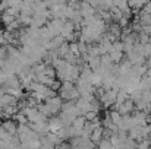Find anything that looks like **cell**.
Here are the masks:
<instances>
[{
    "label": "cell",
    "mask_w": 151,
    "mask_h": 149,
    "mask_svg": "<svg viewBox=\"0 0 151 149\" xmlns=\"http://www.w3.org/2000/svg\"><path fill=\"white\" fill-rule=\"evenodd\" d=\"M97 146L99 148H113V145H111V142H110V139H101L100 142L97 143Z\"/></svg>",
    "instance_id": "15"
},
{
    "label": "cell",
    "mask_w": 151,
    "mask_h": 149,
    "mask_svg": "<svg viewBox=\"0 0 151 149\" xmlns=\"http://www.w3.org/2000/svg\"><path fill=\"white\" fill-rule=\"evenodd\" d=\"M12 138H13V135H12L9 130H6V129L0 124V139H1V140H10Z\"/></svg>",
    "instance_id": "14"
},
{
    "label": "cell",
    "mask_w": 151,
    "mask_h": 149,
    "mask_svg": "<svg viewBox=\"0 0 151 149\" xmlns=\"http://www.w3.org/2000/svg\"><path fill=\"white\" fill-rule=\"evenodd\" d=\"M44 102L49 105V108H50V111H51V115H57V114L60 113V110H62L63 99L60 98L59 95H56V97H50V98H47Z\"/></svg>",
    "instance_id": "1"
},
{
    "label": "cell",
    "mask_w": 151,
    "mask_h": 149,
    "mask_svg": "<svg viewBox=\"0 0 151 149\" xmlns=\"http://www.w3.org/2000/svg\"><path fill=\"white\" fill-rule=\"evenodd\" d=\"M84 115H85L87 121H100V118H99V113L94 111V110H90V111L85 113Z\"/></svg>",
    "instance_id": "13"
},
{
    "label": "cell",
    "mask_w": 151,
    "mask_h": 149,
    "mask_svg": "<svg viewBox=\"0 0 151 149\" xmlns=\"http://www.w3.org/2000/svg\"><path fill=\"white\" fill-rule=\"evenodd\" d=\"M15 19H16V16H13V15H10V13H6V12L1 13V25H3V26H7V25L12 24Z\"/></svg>",
    "instance_id": "9"
},
{
    "label": "cell",
    "mask_w": 151,
    "mask_h": 149,
    "mask_svg": "<svg viewBox=\"0 0 151 149\" xmlns=\"http://www.w3.org/2000/svg\"><path fill=\"white\" fill-rule=\"evenodd\" d=\"M75 32V24L72 22V21H69V19H66L65 21V24H63V28H62V35L65 37V38H68L69 35H72Z\"/></svg>",
    "instance_id": "4"
},
{
    "label": "cell",
    "mask_w": 151,
    "mask_h": 149,
    "mask_svg": "<svg viewBox=\"0 0 151 149\" xmlns=\"http://www.w3.org/2000/svg\"><path fill=\"white\" fill-rule=\"evenodd\" d=\"M18 21L21 24V26H29L32 24V16H28V15H19L18 16Z\"/></svg>",
    "instance_id": "10"
},
{
    "label": "cell",
    "mask_w": 151,
    "mask_h": 149,
    "mask_svg": "<svg viewBox=\"0 0 151 149\" xmlns=\"http://www.w3.org/2000/svg\"><path fill=\"white\" fill-rule=\"evenodd\" d=\"M103 130H104V126L100 124V126H97V127L93 130V133H91V136H90V139H91L96 145L103 139Z\"/></svg>",
    "instance_id": "6"
},
{
    "label": "cell",
    "mask_w": 151,
    "mask_h": 149,
    "mask_svg": "<svg viewBox=\"0 0 151 149\" xmlns=\"http://www.w3.org/2000/svg\"><path fill=\"white\" fill-rule=\"evenodd\" d=\"M54 51L57 53V56H59V57H62V58H63V57H65V54L69 51V43H68V41H65L62 46H59Z\"/></svg>",
    "instance_id": "11"
},
{
    "label": "cell",
    "mask_w": 151,
    "mask_h": 149,
    "mask_svg": "<svg viewBox=\"0 0 151 149\" xmlns=\"http://www.w3.org/2000/svg\"><path fill=\"white\" fill-rule=\"evenodd\" d=\"M85 123H87L85 115H78V117H75V120L72 121V126H73V127H76V129H84Z\"/></svg>",
    "instance_id": "8"
},
{
    "label": "cell",
    "mask_w": 151,
    "mask_h": 149,
    "mask_svg": "<svg viewBox=\"0 0 151 149\" xmlns=\"http://www.w3.org/2000/svg\"><path fill=\"white\" fill-rule=\"evenodd\" d=\"M110 117H111V121H113L114 124H117V126H119V123L122 121L123 114H120V111H119V110H113V111H110Z\"/></svg>",
    "instance_id": "12"
},
{
    "label": "cell",
    "mask_w": 151,
    "mask_h": 149,
    "mask_svg": "<svg viewBox=\"0 0 151 149\" xmlns=\"http://www.w3.org/2000/svg\"><path fill=\"white\" fill-rule=\"evenodd\" d=\"M117 110L120 111V114H132L137 108H135V102H134V99L128 98V99H125V101L117 107Z\"/></svg>",
    "instance_id": "2"
},
{
    "label": "cell",
    "mask_w": 151,
    "mask_h": 149,
    "mask_svg": "<svg viewBox=\"0 0 151 149\" xmlns=\"http://www.w3.org/2000/svg\"><path fill=\"white\" fill-rule=\"evenodd\" d=\"M3 32H4V28H1V26H0V37L3 35Z\"/></svg>",
    "instance_id": "19"
},
{
    "label": "cell",
    "mask_w": 151,
    "mask_h": 149,
    "mask_svg": "<svg viewBox=\"0 0 151 149\" xmlns=\"http://www.w3.org/2000/svg\"><path fill=\"white\" fill-rule=\"evenodd\" d=\"M49 127H50V132L57 133L62 127H63V121L59 115H51L49 117Z\"/></svg>",
    "instance_id": "3"
},
{
    "label": "cell",
    "mask_w": 151,
    "mask_h": 149,
    "mask_svg": "<svg viewBox=\"0 0 151 149\" xmlns=\"http://www.w3.org/2000/svg\"><path fill=\"white\" fill-rule=\"evenodd\" d=\"M150 146H151L150 139H142V140L138 142V146L137 148H150Z\"/></svg>",
    "instance_id": "16"
},
{
    "label": "cell",
    "mask_w": 151,
    "mask_h": 149,
    "mask_svg": "<svg viewBox=\"0 0 151 149\" xmlns=\"http://www.w3.org/2000/svg\"><path fill=\"white\" fill-rule=\"evenodd\" d=\"M6 82V73L3 72V69H0V86H3Z\"/></svg>",
    "instance_id": "18"
},
{
    "label": "cell",
    "mask_w": 151,
    "mask_h": 149,
    "mask_svg": "<svg viewBox=\"0 0 151 149\" xmlns=\"http://www.w3.org/2000/svg\"><path fill=\"white\" fill-rule=\"evenodd\" d=\"M9 7V0H0V13H3Z\"/></svg>",
    "instance_id": "17"
},
{
    "label": "cell",
    "mask_w": 151,
    "mask_h": 149,
    "mask_svg": "<svg viewBox=\"0 0 151 149\" xmlns=\"http://www.w3.org/2000/svg\"><path fill=\"white\" fill-rule=\"evenodd\" d=\"M1 126H3L6 130H9L12 135H16V132H18V121L13 120V118H6V120H3Z\"/></svg>",
    "instance_id": "5"
},
{
    "label": "cell",
    "mask_w": 151,
    "mask_h": 149,
    "mask_svg": "<svg viewBox=\"0 0 151 149\" xmlns=\"http://www.w3.org/2000/svg\"><path fill=\"white\" fill-rule=\"evenodd\" d=\"M123 53L125 51H119V50H110L109 51V56L111 57V60H113V63H120L122 61V58H123Z\"/></svg>",
    "instance_id": "7"
}]
</instances>
